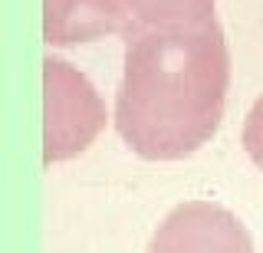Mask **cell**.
Listing matches in <instances>:
<instances>
[{"mask_svg": "<svg viewBox=\"0 0 263 253\" xmlns=\"http://www.w3.org/2000/svg\"><path fill=\"white\" fill-rule=\"evenodd\" d=\"M115 92V128L145 161H181L220 128L230 89V50L217 17L135 23Z\"/></svg>", "mask_w": 263, "mask_h": 253, "instance_id": "1", "label": "cell"}, {"mask_svg": "<svg viewBox=\"0 0 263 253\" xmlns=\"http://www.w3.org/2000/svg\"><path fill=\"white\" fill-rule=\"evenodd\" d=\"M46 83V132H43V165L76 158L96 142L105 128V102L96 86L72 69L66 60L46 56L43 60Z\"/></svg>", "mask_w": 263, "mask_h": 253, "instance_id": "2", "label": "cell"}, {"mask_svg": "<svg viewBox=\"0 0 263 253\" xmlns=\"http://www.w3.org/2000/svg\"><path fill=\"white\" fill-rule=\"evenodd\" d=\"M148 253H253V237L234 210L184 201L155 227Z\"/></svg>", "mask_w": 263, "mask_h": 253, "instance_id": "3", "label": "cell"}, {"mask_svg": "<svg viewBox=\"0 0 263 253\" xmlns=\"http://www.w3.org/2000/svg\"><path fill=\"white\" fill-rule=\"evenodd\" d=\"M135 23L125 0H43V40L49 46L125 36Z\"/></svg>", "mask_w": 263, "mask_h": 253, "instance_id": "4", "label": "cell"}, {"mask_svg": "<svg viewBox=\"0 0 263 253\" xmlns=\"http://www.w3.org/2000/svg\"><path fill=\"white\" fill-rule=\"evenodd\" d=\"M138 23H187L214 17V0H125Z\"/></svg>", "mask_w": 263, "mask_h": 253, "instance_id": "5", "label": "cell"}, {"mask_svg": "<svg viewBox=\"0 0 263 253\" xmlns=\"http://www.w3.org/2000/svg\"><path fill=\"white\" fill-rule=\"evenodd\" d=\"M243 148L250 154V161L263 171V95L253 102V109L247 112L243 122Z\"/></svg>", "mask_w": 263, "mask_h": 253, "instance_id": "6", "label": "cell"}]
</instances>
